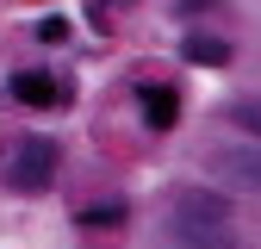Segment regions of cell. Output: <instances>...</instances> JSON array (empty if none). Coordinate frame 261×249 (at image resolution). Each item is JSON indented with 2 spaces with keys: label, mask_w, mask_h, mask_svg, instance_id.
I'll return each mask as SVG.
<instances>
[{
  "label": "cell",
  "mask_w": 261,
  "mask_h": 249,
  "mask_svg": "<svg viewBox=\"0 0 261 249\" xmlns=\"http://www.w3.org/2000/svg\"><path fill=\"white\" fill-rule=\"evenodd\" d=\"M13 187H19V193H44V187H50V175H56V143L50 137H25L19 150H13Z\"/></svg>",
  "instance_id": "1"
},
{
  "label": "cell",
  "mask_w": 261,
  "mask_h": 249,
  "mask_svg": "<svg viewBox=\"0 0 261 249\" xmlns=\"http://www.w3.org/2000/svg\"><path fill=\"white\" fill-rule=\"evenodd\" d=\"M168 231H174L180 249H243L237 231L224 225V218H180V212H174V225H168Z\"/></svg>",
  "instance_id": "2"
},
{
  "label": "cell",
  "mask_w": 261,
  "mask_h": 249,
  "mask_svg": "<svg viewBox=\"0 0 261 249\" xmlns=\"http://www.w3.org/2000/svg\"><path fill=\"white\" fill-rule=\"evenodd\" d=\"M212 168H218L224 181H237V187H255V193H261V143L218 150V156H212Z\"/></svg>",
  "instance_id": "3"
},
{
  "label": "cell",
  "mask_w": 261,
  "mask_h": 249,
  "mask_svg": "<svg viewBox=\"0 0 261 249\" xmlns=\"http://www.w3.org/2000/svg\"><path fill=\"white\" fill-rule=\"evenodd\" d=\"M13 93H19L25 106H56V100H62V81L44 75V69H19V75H13Z\"/></svg>",
  "instance_id": "4"
},
{
  "label": "cell",
  "mask_w": 261,
  "mask_h": 249,
  "mask_svg": "<svg viewBox=\"0 0 261 249\" xmlns=\"http://www.w3.org/2000/svg\"><path fill=\"white\" fill-rule=\"evenodd\" d=\"M174 212L180 218H224V225H230V200L205 193V187H180V193H174Z\"/></svg>",
  "instance_id": "5"
},
{
  "label": "cell",
  "mask_w": 261,
  "mask_h": 249,
  "mask_svg": "<svg viewBox=\"0 0 261 249\" xmlns=\"http://www.w3.org/2000/svg\"><path fill=\"white\" fill-rule=\"evenodd\" d=\"M174 118H180V100L168 87H143V124L149 131H174Z\"/></svg>",
  "instance_id": "6"
},
{
  "label": "cell",
  "mask_w": 261,
  "mask_h": 249,
  "mask_svg": "<svg viewBox=\"0 0 261 249\" xmlns=\"http://www.w3.org/2000/svg\"><path fill=\"white\" fill-rule=\"evenodd\" d=\"M180 56L187 62H205V69H224V62H230V44H224V38H187Z\"/></svg>",
  "instance_id": "7"
},
{
  "label": "cell",
  "mask_w": 261,
  "mask_h": 249,
  "mask_svg": "<svg viewBox=\"0 0 261 249\" xmlns=\"http://www.w3.org/2000/svg\"><path fill=\"white\" fill-rule=\"evenodd\" d=\"M124 218V200H100V206H81V231H112Z\"/></svg>",
  "instance_id": "8"
},
{
  "label": "cell",
  "mask_w": 261,
  "mask_h": 249,
  "mask_svg": "<svg viewBox=\"0 0 261 249\" xmlns=\"http://www.w3.org/2000/svg\"><path fill=\"white\" fill-rule=\"evenodd\" d=\"M31 38H38V44H62V38H69V19H62V13H50V19H38V25H31Z\"/></svg>",
  "instance_id": "9"
},
{
  "label": "cell",
  "mask_w": 261,
  "mask_h": 249,
  "mask_svg": "<svg viewBox=\"0 0 261 249\" xmlns=\"http://www.w3.org/2000/svg\"><path fill=\"white\" fill-rule=\"evenodd\" d=\"M230 118L243 124L249 137H261V100H237V106H230Z\"/></svg>",
  "instance_id": "10"
},
{
  "label": "cell",
  "mask_w": 261,
  "mask_h": 249,
  "mask_svg": "<svg viewBox=\"0 0 261 249\" xmlns=\"http://www.w3.org/2000/svg\"><path fill=\"white\" fill-rule=\"evenodd\" d=\"M199 7H212V0H180V13H199Z\"/></svg>",
  "instance_id": "11"
}]
</instances>
